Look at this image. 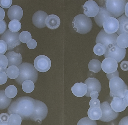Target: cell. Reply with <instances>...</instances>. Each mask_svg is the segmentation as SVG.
<instances>
[{
    "instance_id": "obj_49",
    "label": "cell",
    "mask_w": 128,
    "mask_h": 125,
    "mask_svg": "<svg viewBox=\"0 0 128 125\" xmlns=\"http://www.w3.org/2000/svg\"><path fill=\"white\" fill-rule=\"evenodd\" d=\"M126 103L128 105V90H126L124 94V98H123Z\"/></svg>"
},
{
    "instance_id": "obj_4",
    "label": "cell",
    "mask_w": 128,
    "mask_h": 125,
    "mask_svg": "<svg viewBox=\"0 0 128 125\" xmlns=\"http://www.w3.org/2000/svg\"><path fill=\"white\" fill-rule=\"evenodd\" d=\"M105 7L113 16L118 18L125 13V6L128 0H105Z\"/></svg>"
},
{
    "instance_id": "obj_31",
    "label": "cell",
    "mask_w": 128,
    "mask_h": 125,
    "mask_svg": "<svg viewBox=\"0 0 128 125\" xmlns=\"http://www.w3.org/2000/svg\"><path fill=\"white\" fill-rule=\"evenodd\" d=\"M22 85L23 90L27 93L32 92L35 89L34 83L30 80H28L24 82Z\"/></svg>"
},
{
    "instance_id": "obj_20",
    "label": "cell",
    "mask_w": 128,
    "mask_h": 125,
    "mask_svg": "<svg viewBox=\"0 0 128 125\" xmlns=\"http://www.w3.org/2000/svg\"><path fill=\"white\" fill-rule=\"evenodd\" d=\"M23 10L18 6H12L8 10V17L11 21L16 20L20 21L23 18Z\"/></svg>"
},
{
    "instance_id": "obj_48",
    "label": "cell",
    "mask_w": 128,
    "mask_h": 125,
    "mask_svg": "<svg viewBox=\"0 0 128 125\" xmlns=\"http://www.w3.org/2000/svg\"><path fill=\"white\" fill-rule=\"evenodd\" d=\"M90 96L92 99H97L99 96V93L96 91H93L90 94Z\"/></svg>"
},
{
    "instance_id": "obj_45",
    "label": "cell",
    "mask_w": 128,
    "mask_h": 125,
    "mask_svg": "<svg viewBox=\"0 0 128 125\" xmlns=\"http://www.w3.org/2000/svg\"><path fill=\"white\" fill-rule=\"evenodd\" d=\"M120 68L124 71H128V61H124L120 64Z\"/></svg>"
},
{
    "instance_id": "obj_14",
    "label": "cell",
    "mask_w": 128,
    "mask_h": 125,
    "mask_svg": "<svg viewBox=\"0 0 128 125\" xmlns=\"http://www.w3.org/2000/svg\"><path fill=\"white\" fill-rule=\"evenodd\" d=\"M118 64L114 59L111 58L105 59L102 63V69L107 74L114 73L117 70Z\"/></svg>"
},
{
    "instance_id": "obj_39",
    "label": "cell",
    "mask_w": 128,
    "mask_h": 125,
    "mask_svg": "<svg viewBox=\"0 0 128 125\" xmlns=\"http://www.w3.org/2000/svg\"><path fill=\"white\" fill-rule=\"evenodd\" d=\"M8 77L6 72H0V85L5 84L7 82Z\"/></svg>"
},
{
    "instance_id": "obj_2",
    "label": "cell",
    "mask_w": 128,
    "mask_h": 125,
    "mask_svg": "<svg viewBox=\"0 0 128 125\" xmlns=\"http://www.w3.org/2000/svg\"><path fill=\"white\" fill-rule=\"evenodd\" d=\"M18 68L20 74L16 79L18 84L22 85L24 82L28 80L32 81L34 84L36 83L38 78V72L34 65L29 63L24 62L19 66Z\"/></svg>"
},
{
    "instance_id": "obj_17",
    "label": "cell",
    "mask_w": 128,
    "mask_h": 125,
    "mask_svg": "<svg viewBox=\"0 0 128 125\" xmlns=\"http://www.w3.org/2000/svg\"><path fill=\"white\" fill-rule=\"evenodd\" d=\"M6 56L8 60V67L12 66L18 67L22 64L23 58L21 54L16 53L14 51H11L7 52Z\"/></svg>"
},
{
    "instance_id": "obj_1",
    "label": "cell",
    "mask_w": 128,
    "mask_h": 125,
    "mask_svg": "<svg viewBox=\"0 0 128 125\" xmlns=\"http://www.w3.org/2000/svg\"><path fill=\"white\" fill-rule=\"evenodd\" d=\"M36 100L29 96L19 97L13 101L8 110L9 114H16L22 120H30L34 113Z\"/></svg>"
},
{
    "instance_id": "obj_52",
    "label": "cell",
    "mask_w": 128,
    "mask_h": 125,
    "mask_svg": "<svg viewBox=\"0 0 128 125\" xmlns=\"http://www.w3.org/2000/svg\"><path fill=\"white\" fill-rule=\"evenodd\" d=\"M2 122H1V120H0V125H1V124H2Z\"/></svg>"
},
{
    "instance_id": "obj_33",
    "label": "cell",
    "mask_w": 128,
    "mask_h": 125,
    "mask_svg": "<svg viewBox=\"0 0 128 125\" xmlns=\"http://www.w3.org/2000/svg\"><path fill=\"white\" fill-rule=\"evenodd\" d=\"M107 50L105 46L100 43L96 44L94 48V52L97 56H102L104 55Z\"/></svg>"
},
{
    "instance_id": "obj_47",
    "label": "cell",
    "mask_w": 128,
    "mask_h": 125,
    "mask_svg": "<svg viewBox=\"0 0 128 125\" xmlns=\"http://www.w3.org/2000/svg\"><path fill=\"white\" fill-rule=\"evenodd\" d=\"M6 16V12L4 10L0 8V22L4 20Z\"/></svg>"
},
{
    "instance_id": "obj_9",
    "label": "cell",
    "mask_w": 128,
    "mask_h": 125,
    "mask_svg": "<svg viewBox=\"0 0 128 125\" xmlns=\"http://www.w3.org/2000/svg\"><path fill=\"white\" fill-rule=\"evenodd\" d=\"M100 108L102 112V117L100 120L102 122H110L116 119L119 116V113L114 111L109 102L107 101L102 103Z\"/></svg>"
},
{
    "instance_id": "obj_40",
    "label": "cell",
    "mask_w": 128,
    "mask_h": 125,
    "mask_svg": "<svg viewBox=\"0 0 128 125\" xmlns=\"http://www.w3.org/2000/svg\"><path fill=\"white\" fill-rule=\"evenodd\" d=\"M7 25L5 20L0 22V36L3 35L7 30Z\"/></svg>"
},
{
    "instance_id": "obj_41",
    "label": "cell",
    "mask_w": 128,
    "mask_h": 125,
    "mask_svg": "<svg viewBox=\"0 0 128 125\" xmlns=\"http://www.w3.org/2000/svg\"><path fill=\"white\" fill-rule=\"evenodd\" d=\"M90 108H100L101 103L98 99H92L90 101Z\"/></svg>"
},
{
    "instance_id": "obj_46",
    "label": "cell",
    "mask_w": 128,
    "mask_h": 125,
    "mask_svg": "<svg viewBox=\"0 0 128 125\" xmlns=\"http://www.w3.org/2000/svg\"><path fill=\"white\" fill-rule=\"evenodd\" d=\"M118 125H128V116L124 117L122 118Z\"/></svg>"
},
{
    "instance_id": "obj_21",
    "label": "cell",
    "mask_w": 128,
    "mask_h": 125,
    "mask_svg": "<svg viewBox=\"0 0 128 125\" xmlns=\"http://www.w3.org/2000/svg\"><path fill=\"white\" fill-rule=\"evenodd\" d=\"M72 91L75 96L83 97L87 93V86L86 84L83 83H77L72 87Z\"/></svg>"
},
{
    "instance_id": "obj_15",
    "label": "cell",
    "mask_w": 128,
    "mask_h": 125,
    "mask_svg": "<svg viewBox=\"0 0 128 125\" xmlns=\"http://www.w3.org/2000/svg\"><path fill=\"white\" fill-rule=\"evenodd\" d=\"M48 16V14L42 11H38L34 14L32 21L34 25L38 29H42L46 26L45 20Z\"/></svg>"
},
{
    "instance_id": "obj_6",
    "label": "cell",
    "mask_w": 128,
    "mask_h": 125,
    "mask_svg": "<svg viewBox=\"0 0 128 125\" xmlns=\"http://www.w3.org/2000/svg\"><path fill=\"white\" fill-rule=\"evenodd\" d=\"M20 34L19 32L14 33L8 30L6 32L0 37V40L4 41L8 46V51L14 50L16 47L21 44L19 36Z\"/></svg>"
},
{
    "instance_id": "obj_12",
    "label": "cell",
    "mask_w": 128,
    "mask_h": 125,
    "mask_svg": "<svg viewBox=\"0 0 128 125\" xmlns=\"http://www.w3.org/2000/svg\"><path fill=\"white\" fill-rule=\"evenodd\" d=\"M102 27L107 34H113L118 31L120 28V23L116 18L109 17L104 21L102 24Z\"/></svg>"
},
{
    "instance_id": "obj_32",
    "label": "cell",
    "mask_w": 128,
    "mask_h": 125,
    "mask_svg": "<svg viewBox=\"0 0 128 125\" xmlns=\"http://www.w3.org/2000/svg\"><path fill=\"white\" fill-rule=\"evenodd\" d=\"M22 120L20 115L16 114H12L10 116L8 122L10 125H21Z\"/></svg>"
},
{
    "instance_id": "obj_34",
    "label": "cell",
    "mask_w": 128,
    "mask_h": 125,
    "mask_svg": "<svg viewBox=\"0 0 128 125\" xmlns=\"http://www.w3.org/2000/svg\"><path fill=\"white\" fill-rule=\"evenodd\" d=\"M8 65V60L4 55H0V72H6Z\"/></svg>"
},
{
    "instance_id": "obj_51",
    "label": "cell",
    "mask_w": 128,
    "mask_h": 125,
    "mask_svg": "<svg viewBox=\"0 0 128 125\" xmlns=\"http://www.w3.org/2000/svg\"><path fill=\"white\" fill-rule=\"evenodd\" d=\"M0 125H10L8 122H2Z\"/></svg>"
},
{
    "instance_id": "obj_25",
    "label": "cell",
    "mask_w": 128,
    "mask_h": 125,
    "mask_svg": "<svg viewBox=\"0 0 128 125\" xmlns=\"http://www.w3.org/2000/svg\"><path fill=\"white\" fill-rule=\"evenodd\" d=\"M88 117L92 120H100L102 117V112L100 108H90L88 112Z\"/></svg>"
},
{
    "instance_id": "obj_19",
    "label": "cell",
    "mask_w": 128,
    "mask_h": 125,
    "mask_svg": "<svg viewBox=\"0 0 128 125\" xmlns=\"http://www.w3.org/2000/svg\"><path fill=\"white\" fill-rule=\"evenodd\" d=\"M109 17H112L113 16L108 11L105 7H99V11L96 16L94 18V20L96 24L99 27L102 28V24L104 20Z\"/></svg>"
},
{
    "instance_id": "obj_7",
    "label": "cell",
    "mask_w": 128,
    "mask_h": 125,
    "mask_svg": "<svg viewBox=\"0 0 128 125\" xmlns=\"http://www.w3.org/2000/svg\"><path fill=\"white\" fill-rule=\"evenodd\" d=\"M48 109L46 105L43 102L40 100H35V109L34 113L30 120L37 122L39 120L42 123L48 116Z\"/></svg>"
},
{
    "instance_id": "obj_37",
    "label": "cell",
    "mask_w": 128,
    "mask_h": 125,
    "mask_svg": "<svg viewBox=\"0 0 128 125\" xmlns=\"http://www.w3.org/2000/svg\"><path fill=\"white\" fill-rule=\"evenodd\" d=\"M8 50L7 44L4 41L0 40V55H4Z\"/></svg>"
},
{
    "instance_id": "obj_38",
    "label": "cell",
    "mask_w": 128,
    "mask_h": 125,
    "mask_svg": "<svg viewBox=\"0 0 128 125\" xmlns=\"http://www.w3.org/2000/svg\"><path fill=\"white\" fill-rule=\"evenodd\" d=\"M12 3V0H0V6L4 8H10Z\"/></svg>"
},
{
    "instance_id": "obj_42",
    "label": "cell",
    "mask_w": 128,
    "mask_h": 125,
    "mask_svg": "<svg viewBox=\"0 0 128 125\" xmlns=\"http://www.w3.org/2000/svg\"><path fill=\"white\" fill-rule=\"evenodd\" d=\"M26 44L28 48L31 50L35 49L37 47V42L35 40L33 39H32L30 41Z\"/></svg>"
},
{
    "instance_id": "obj_35",
    "label": "cell",
    "mask_w": 128,
    "mask_h": 125,
    "mask_svg": "<svg viewBox=\"0 0 128 125\" xmlns=\"http://www.w3.org/2000/svg\"><path fill=\"white\" fill-rule=\"evenodd\" d=\"M20 41L24 44H27L32 39L31 34L26 31L22 32L19 36Z\"/></svg>"
},
{
    "instance_id": "obj_5",
    "label": "cell",
    "mask_w": 128,
    "mask_h": 125,
    "mask_svg": "<svg viewBox=\"0 0 128 125\" xmlns=\"http://www.w3.org/2000/svg\"><path fill=\"white\" fill-rule=\"evenodd\" d=\"M110 96L111 97H117L123 98L124 94L128 89V86L120 77L111 79L109 82Z\"/></svg>"
},
{
    "instance_id": "obj_18",
    "label": "cell",
    "mask_w": 128,
    "mask_h": 125,
    "mask_svg": "<svg viewBox=\"0 0 128 125\" xmlns=\"http://www.w3.org/2000/svg\"><path fill=\"white\" fill-rule=\"evenodd\" d=\"M110 105L114 111L118 113L125 110L128 106L124 99L117 97L113 98Z\"/></svg>"
},
{
    "instance_id": "obj_10",
    "label": "cell",
    "mask_w": 128,
    "mask_h": 125,
    "mask_svg": "<svg viewBox=\"0 0 128 125\" xmlns=\"http://www.w3.org/2000/svg\"><path fill=\"white\" fill-rule=\"evenodd\" d=\"M126 49H122L119 48L116 44L107 50L104 54V56L106 58H113L118 63H119L124 59L126 56Z\"/></svg>"
},
{
    "instance_id": "obj_13",
    "label": "cell",
    "mask_w": 128,
    "mask_h": 125,
    "mask_svg": "<svg viewBox=\"0 0 128 125\" xmlns=\"http://www.w3.org/2000/svg\"><path fill=\"white\" fill-rule=\"evenodd\" d=\"M84 13L88 18H95L99 11V7L96 2L93 0L87 1L83 6Z\"/></svg>"
},
{
    "instance_id": "obj_30",
    "label": "cell",
    "mask_w": 128,
    "mask_h": 125,
    "mask_svg": "<svg viewBox=\"0 0 128 125\" xmlns=\"http://www.w3.org/2000/svg\"><path fill=\"white\" fill-rule=\"evenodd\" d=\"M18 90L17 88L13 85H10L6 88L5 90V94L9 98H15L18 94Z\"/></svg>"
},
{
    "instance_id": "obj_11",
    "label": "cell",
    "mask_w": 128,
    "mask_h": 125,
    "mask_svg": "<svg viewBox=\"0 0 128 125\" xmlns=\"http://www.w3.org/2000/svg\"><path fill=\"white\" fill-rule=\"evenodd\" d=\"M52 64L49 58L44 55L38 56L34 60V66L37 71L45 72L50 68Z\"/></svg>"
},
{
    "instance_id": "obj_44",
    "label": "cell",
    "mask_w": 128,
    "mask_h": 125,
    "mask_svg": "<svg viewBox=\"0 0 128 125\" xmlns=\"http://www.w3.org/2000/svg\"><path fill=\"white\" fill-rule=\"evenodd\" d=\"M119 76H120V74H119V72L117 70L114 73L107 74V75H106L107 78H108V79L109 80H110L112 78H116V77H119Z\"/></svg>"
},
{
    "instance_id": "obj_28",
    "label": "cell",
    "mask_w": 128,
    "mask_h": 125,
    "mask_svg": "<svg viewBox=\"0 0 128 125\" xmlns=\"http://www.w3.org/2000/svg\"><path fill=\"white\" fill-rule=\"evenodd\" d=\"M6 73L8 77L10 79H16L19 76L20 71L18 67L12 66L8 68Z\"/></svg>"
},
{
    "instance_id": "obj_23",
    "label": "cell",
    "mask_w": 128,
    "mask_h": 125,
    "mask_svg": "<svg viewBox=\"0 0 128 125\" xmlns=\"http://www.w3.org/2000/svg\"><path fill=\"white\" fill-rule=\"evenodd\" d=\"M117 20L120 23V28L117 32V34L118 36L123 33L128 35V18L124 14L118 18Z\"/></svg>"
},
{
    "instance_id": "obj_29",
    "label": "cell",
    "mask_w": 128,
    "mask_h": 125,
    "mask_svg": "<svg viewBox=\"0 0 128 125\" xmlns=\"http://www.w3.org/2000/svg\"><path fill=\"white\" fill-rule=\"evenodd\" d=\"M9 30L14 33L19 32L22 28V24L18 20H14L11 21L8 25Z\"/></svg>"
},
{
    "instance_id": "obj_26",
    "label": "cell",
    "mask_w": 128,
    "mask_h": 125,
    "mask_svg": "<svg viewBox=\"0 0 128 125\" xmlns=\"http://www.w3.org/2000/svg\"><path fill=\"white\" fill-rule=\"evenodd\" d=\"M116 44L119 48L126 49L128 48V35L123 33L118 36L117 38Z\"/></svg>"
},
{
    "instance_id": "obj_3",
    "label": "cell",
    "mask_w": 128,
    "mask_h": 125,
    "mask_svg": "<svg viewBox=\"0 0 128 125\" xmlns=\"http://www.w3.org/2000/svg\"><path fill=\"white\" fill-rule=\"evenodd\" d=\"M74 29L78 33L84 35L89 33L93 27L92 20L84 14L75 17L72 22Z\"/></svg>"
},
{
    "instance_id": "obj_16",
    "label": "cell",
    "mask_w": 128,
    "mask_h": 125,
    "mask_svg": "<svg viewBox=\"0 0 128 125\" xmlns=\"http://www.w3.org/2000/svg\"><path fill=\"white\" fill-rule=\"evenodd\" d=\"M86 84L88 88V92L86 96L89 97L90 94L93 91H96L100 93L102 90V85L99 81L95 78H88L84 82V84Z\"/></svg>"
},
{
    "instance_id": "obj_43",
    "label": "cell",
    "mask_w": 128,
    "mask_h": 125,
    "mask_svg": "<svg viewBox=\"0 0 128 125\" xmlns=\"http://www.w3.org/2000/svg\"><path fill=\"white\" fill-rule=\"evenodd\" d=\"M10 115L6 113H2L0 114V120L2 122H8Z\"/></svg>"
},
{
    "instance_id": "obj_24",
    "label": "cell",
    "mask_w": 128,
    "mask_h": 125,
    "mask_svg": "<svg viewBox=\"0 0 128 125\" xmlns=\"http://www.w3.org/2000/svg\"><path fill=\"white\" fill-rule=\"evenodd\" d=\"M12 99L7 97L5 94V90H0V110H4L9 107Z\"/></svg>"
},
{
    "instance_id": "obj_36",
    "label": "cell",
    "mask_w": 128,
    "mask_h": 125,
    "mask_svg": "<svg viewBox=\"0 0 128 125\" xmlns=\"http://www.w3.org/2000/svg\"><path fill=\"white\" fill-rule=\"evenodd\" d=\"M77 125H98L97 123L95 120H90L88 117L84 118L81 119Z\"/></svg>"
},
{
    "instance_id": "obj_22",
    "label": "cell",
    "mask_w": 128,
    "mask_h": 125,
    "mask_svg": "<svg viewBox=\"0 0 128 125\" xmlns=\"http://www.w3.org/2000/svg\"><path fill=\"white\" fill-rule=\"evenodd\" d=\"M45 24L46 26L50 30H56L60 25V19L55 15H50L46 19Z\"/></svg>"
},
{
    "instance_id": "obj_50",
    "label": "cell",
    "mask_w": 128,
    "mask_h": 125,
    "mask_svg": "<svg viewBox=\"0 0 128 125\" xmlns=\"http://www.w3.org/2000/svg\"><path fill=\"white\" fill-rule=\"evenodd\" d=\"M125 13L126 16L128 18V2L126 3L125 8Z\"/></svg>"
},
{
    "instance_id": "obj_8",
    "label": "cell",
    "mask_w": 128,
    "mask_h": 125,
    "mask_svg": "<svg viewBox=\"0 0 128 125\" xmlns=\"http://www.w3.org/2000/svg\"><path fill=\"white\" fill-rule=\"evenodd\" d=\"M118 36L116 33L110 35L107 34L103 29H102L96 36V43L102 44L108 50L116 44V39Z\"/></svg>"
},
{
    "instance_id": "obj_27",
    "label": "cell",
    "mask_w": 128,
    "mask_h": 125,
    "mask_svg": "<svg viewBox=\"0 0 128 125\" xmlns=\"http://www.w3.org/2000/svg\"><path fill=\"white\" fill-rule=\"evenodd\" d=\"M88 68L90 72L98 73L102 70V63L98 60H92L89 63Z\"/></svg>"
}]
</instances>
